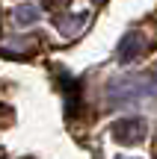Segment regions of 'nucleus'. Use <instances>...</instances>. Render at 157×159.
<instances>
[{
    "label": "nucleus",
    "mask_w": 157,
    "mask_h": 159,
    "mask_svg": "<svg viewBox=\"0 0 157 159\" xmlns=\"http://www.w3.org/2000/svg\"><path fill=\"white\" fill-rule=\"evenodd\" d=\"M65 3H68V0H45L47 9H59V6H65Z\"/></svg>",
    "instance_id": "1"
}]
</instances>
